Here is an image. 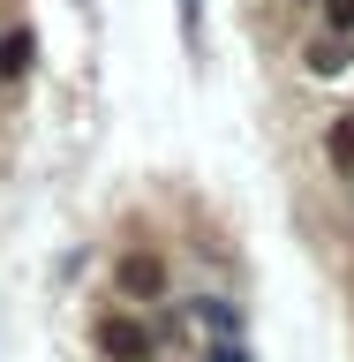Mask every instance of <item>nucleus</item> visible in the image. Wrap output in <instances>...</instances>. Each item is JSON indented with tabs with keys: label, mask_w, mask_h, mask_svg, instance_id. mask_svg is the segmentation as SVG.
Listing matches in <instances>:
<instances>
[{
	"label": "nucleus",
	"mask_w": 354,
	"mask_h": 362,
	"mask_svg": "<svg viewBox=\"0 0 354 362\" xmlns=\"http://www.w3.org/2000/svg\"><path fill=\"white\" fill-rule=\"evenodd\" d=\"M151 325L143 317H98V355L106 362H151Z\"/></svg>",
	"instance_id": "nucleus-1"
},
{
	"label": "nucleus",
	"mask_w": 354,
	"mask_h": 362,
	"mask_svg": "<svg viewBox=\"0 0 354 362\" xmlns=\"http://www.w3.org/2000/svg\"><path fill=\"white\" fill-rule=\"evenodd\" d=\"M113 287L129 294V302H158V294H166V264H158L151 249H129V257L113 264Z\"/></svg>",
	"instance_id": "nucleus-2"
},
{
	"label": "nucleus",
	"mask_w": 354,
	"mask_h": 362,
	"mask_svg": "<svg viewBox=\"0 0 354 362\" xmlns=\"http://www.w3.org/2000/svg\"><path fill=\"white\" fill-rule=\"evenodd\" d=\"M324 151H332V174H347V181H354V113H347V121H332Z\"/></svg>",
	"instance_id": "nucleus-3"
},
{
	"label": "nucleus",
	"mask_w": 354,
	"mask_h": 362,
	"mask_svg": "<svg viewBox=\"0 0 354 362\" xmlns=\"http://www.w3.org/2000/svg\"><path fill=\"white\" fill-rule=\"evenodd\" d=\"M30 30H8V38H0V76H23V68H30Z\"/></svg>",
	"instance_id": "nucleus-4"
},
{
	"label": "nucleus",
	"mask_w": 354,
	"mask_h": 362,
	"mask_svg": "<svg viewBox=\"0 0 354 362\" xmlns=\"http://www.w3.org/2000/svg\"><path fill=\"white\" fill-rule=\"evenodd\" d=\"M339 68H347V45H339V38H317L309 45V76H339Z\"/></svg>",
	"instance_id": "nucleus-5"
},
{
	"label": "nucleus",
	"mask_w": 354,
	"mask_h": 362,
	"mask_svg": "<svg viewBox=\"0 0 354 362\" xmlns=\"http://www.w3.org/2000/svg\"><path fill=\"white\" fill-rule=\"evenodd\" d=\"M211 362H249V347L242 339H211Z\"/></svg>",
	"instance_id": "nucleus-6"
},
{
	"label": "nucleus",
	"mask_w": 354,
	"mask_h": 362,
	"mask_svg": "<svg viewBox=\"0 0 354 362\" xmlns=\"http://www.w3.org/2000/svg\"><path fill=\"white\" fill-rule=\"evenodd\" d=\"M332 30H339V38H354V0H332Z\"/></svg>",
	"instance_id": "nucleus-7"
},
{
	"label": "nucleus",
	"mask_w": 354,
	"mask_h": 362,
	"mask_svg": "<svg viewBox=\"0 0 354 362\" xmlns=\"http://www.w3.org/2000/svg\"><path fill=\"white\" fill-rule=\"evenodd\" d=\"M324 8H332V0H324Z\"/></svg>",
	"instance_id": "nucleus-8"
}]
</instances>
